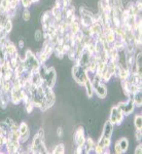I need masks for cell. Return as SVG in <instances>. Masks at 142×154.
Listing matches in <instances>:
<instances>
[{"mask_svg": "<svg viewBox=\"0 0 142 154\" xmlns=\"http://www.w3.org/2000/svg\"><path fill=\"white\" fill-rule=\"evenodd\" d=\"M22 18H23V20L25 22H28L30 21V19H31V14H30L29 9L25 8L23 12H22Z\"/></svg>", "mask_w": 142, "mask_h": 154, "instance_id": "obj_18", "label": "cell"}, {"mask_svg": "<svg viewBox=\"0 0 142 154\" xmlns=\"http://www.w3.org/2000/svg\"><path fill=\"white\" fill-rule=\"evenodd\" d=\"M6 60V53H5V49L2 45H0V65L5 62Z\"/></svg>", "mask_w": 142, "mask_h": 154, "instance_id": "obj_17", "label": "cell"}, {"mask_svg": "<svg viewBox=\"0 0 142 154\" xmlns=\"http://www.w3.org/2000/svg\"><path fill=\"white\" fill-rule=\"evenodd\" d=\"M73 142L77 146H84L86 142V138H84V130L83 126H78L76 128L75 133L73 135Z\"/></svg>", "mask_w": 142, "mask_h": 154, "instance_id": "obj_8", "label": "cell"}, {"mask_svg": "<svg viewBox=\"0 0 142 154\" xmlns=\"http://www.w3.org/2000/svg\"><path fill=\"white\" fill-rule=\"evenodd\" d=\"M4 122H5L6 125L9 126V128H11V125L14 123V119L11 118V117H6L5 119H4Z\"/></svg>", "mask_w": 142, "mask_h": 154, "instance_id": "obj_20", "label": "cell"}, {"mask_svg": "<svg viewBox=\"0 0 142 154\" xmlns=\"http://www.w3.org/2000/svg\"><path fill=\"white\" fill-rule=\"evenodd\" d=\"M53 153L54 154H64L65 153V145H64L63 143L57 144V145L54 147Z\"/></svg>", "mask_w": 142, "mask_h": 154, "instance_id": "obj_14", "label": "cell"}, {"mask_svg": "<svg viewBox=\"0 0 142 154\" xmlns=\"http://www.w3.org/2000/svg\"><path fill=\"white\" fill-rule=\"evenodd\" d=\"M116 106H118V108L123 112L124 116L131 115L136 108V106H135V104H134L133 99L132 98H129V100L127 102H119Z\"/></svg>", "mask_w": 142, "mask_h": 154, "instance_id": "obj_4", "label": "cell"}, {"mask_svg": "<svg viewBox=\"0 0 142 154\" xmlns=\"http://www.w3.org/2000/svg\"><path fill=\"white\" fill-rule=\"evenodd\" d=\"M134 125H135L136 130L141 131V128H142V115L141 114H136L135 118H134Z\"/></svg>", "mask_w": 142, "mask_h": 154, "instance_id": "obj_15", "label": "cell"}, {"mask_svg": "<svg viewBox=\"0 0 142 154\" xmlns=\"http://www.w3.org/2000/svg\"><path fill=\"white\" fill-rule=\"evenodd\" d=\"M109 121L114 125H121L124 121V114L118 108V106H113L110 110V116H109Z\"/></svg>", "mask_w": 142, "mask_h": 154, "instance_id": "obj_5", "label": "cell"}, {"mask_svg": "<svg viewBox=\"0 0 142 154\" xmlns=\"http://www.w3.org/2000/svg\"><path fill=\"white\" fill-rule=\"evenodd\" d=\"M97 144L100 145L101 147H103L104 149H107V148H109V146H110V144H111V139H108V138H105V137L101 136Z\"/></svg>", "mask_w": 142, "mask_h": 154, "instance_id": "obj_12", "label": "cell"}, {"mask_svg": "<svg viewBox=\"0 0 142 154\" xmlns=\"http://www.w3.org/2000/svg\"><path fill=\"white\" fill-rule=\"evenodd\" d=\"M42 79H43L44 85L53 88L54 86L56 85V82H57V71H56V69H55L53 66L49 67V68H47V70H46V74H44V76Z\"/></svg>", "mask_w": 142, "mask_h": 154, "instance_id": "obj_3", "label": "cell"}, {"mask_svg": "<svg viewBox=\"0 0 142 154\" xmlns=\"http://www.w3.org/2000/svg\"><path fill=\"white\" fill-rule=\"evenodd\" d=\"M19 133H20V143L21 144L26 143L30 136V130H29V126L27 125V122L23 121V122L19 125Z\"/></svg>", "mask_w": 142, "mask_h": 154, "instance_id": "obj_6", "label": "cell"}, {"mask_svg": "<svg viewBox=\"0 0 142 154\" xmlns=\"http://www.w3.org/2000/svg\"><path fill=\"white\" fill-rule=\"evenodd\" d=\"M84 86L86 88V93L88 98H92L94 95V88H93V83L90 79H87L86 82H84Z\"/></svg>", "mask_w": 142, "mask_h": 154, "instance_id": "obj_11", "label": "cell"}, {"mask_svg": "<svg viewBox=\"0 0 142 154\" xmlns=\"http://www.w3.org/2000/svg\"><path fill=\"white\" fill-rule=\"evenodd\" d=\"M31 152L32 153H49L44 145V139L35 135L31 143Z\"/></svg>", "mask_w": 142, "mask_h": 154, "instance_id": "obj_2", "label": "cell"}, {"mask_svg": "<svg viewBox=\"0 0 142 154\" xmlns=\"http://www.w3.org/2000/svg\"><path fill=\"white\" fill-rule=\"evenodd\" d=\"M71 74L72 77H73L74 81L77 82L80 85H84L86 80L88 79V76H87V72L86 69L80 67L79 65H73V67L71 68Z\"/></svg>", "mask_w": 142, "mask_h": 154, "instance_id": "obj_1", "label": "cell"}, {"mask_svg": "<svg viewBox=\"0 0 142 154\" xmlns=\"http://www.w3.org/2000/svg\"><path fill=\"white\" fill-rule=\"evenodd\" d=\"M63 135H64L63 128H57V136H58L59 138H62Z\"/></svg>", "mask_w": 142, "mask_h": 154, "instance_id": "obj_24", "label": "cell"}, {"mask_svg": "<svg viewBox=\"0 0 142 154\" xmlns=\"http://www.w3.org/2000/svg\"><path fill=\"white\" fill-rule=\"evenodd\" d=\"M44 38V33L41 31L40 29L36 30L35 33H34V40H35L37 43H39V42H41L42 39Z\"/></svg>", "mask_w": 142, "mask_h": 154, "instance_id": "obj_16", "label": "cell"}, {"mask_svg": "<svg viewBox=\"0 0 142 154\" xmlns=\"http://www.w3.org/2000/svg\"><path fill=\"white\" fill-rule=\"evenodd\" d=\"M93 83V88H94V93H96V95L98 98L100 99H105L108 94L107 91V86L104 85L102 82H92Z\"/></svg>", "mask_w": 142, "mask_h": 154, "instance_id": "obj_7", "label": "cell"}, {"mask_svg": "<svg viewBox=\"0 0 142 154\" xmlns=\"http://www.w3.org/2000/svg\"><path fill=\"white\" fill-rule=\"evenodd\" d=\"M114 152H115L116 154H121V153H124L123 151H121V149L119 148V146H118V143L114 144Z\"/></svg>", "mask_w": 142, "mask_h": 154, "instance_id": "obj_22", "label": "cell"}, {"mask_svg": "<svg viewBox=\"0 0 142 154\" xmlns=\"http://www.w3.org/2000/svg\"><path fill=\"white\" fill-rule=\"evenodd\" d=\"M3 30L6 32L7 34L11 33V30H12V22H11V20H8V21L6 22V24L3 26Z\"/></svg>", "mask_w": 142, "mask_h": 154, "instance_id": "obj_19", "label": "cell"}, {"mask_svg": "<svg viewBox=\"0 0 142 154\" xmlns=\"http://www.w3.org/2000/svg\"><path fill=\"white\" fill-rule=\"evenodd\" d=\"M113 128H114V125H112V123H111L109 120H107L106 122L104 123L102 136L105 137V138L111 139V136H112V134H113Z\"/></svg>", "mask_w": 142, "mask_h": 154, "instance_id": "obj_9", "label": "cell"}, {"mask_svg": "<svg viewBox=\"0 0 142 154\" xmlns=\"http://www.w3.org/2000/svg\"><path fill=\"white\" fill-rule=\"evenodd\" d=\"M39 0H32V3H35V2H38Z\"/></svg>", "mask_w": 142, "mask_h": 154, "instance_id": "obj_25", "label": "cell"}, {"mask_svg": "<svg viewBox=\"0 0 142 154\" xmlns=\"http://www.w3.org/2000/svg\"><path fill=\"white\" fill-rule=\"evenodd\" d=\"M116 143L118 144L119 148L121 149V151H123V152H126V151L128 150V148H129V141H128V139H127V138L119 139V140Z\"/></svg>", "mask_w": 142, "mask_h": 154, "instance_id": "obj_13", "label": "cell"}, {"mask_svg": "<svg viewBox=\"0 0 142 154\" xmlns=\"http://www.w3.org/2000/svg\"><path fill=\"white\" fill-rule=\"evenodd\" d=\"M133 99V102L135 104L136 108H140L141 105H142V93H141V89H138L135 94L132 97Z\"/></svg>", "mask_w": 142, "mask_h": 154, "instance_id": "obj_10", "label": "cell"}, {"mask_svg": "<svg viewBox=\"0 0 142 154\" xmlns=\"http://www.w3.org/2000/svg\"><path fill=\"white\" fill-rule=\"evenodd\" d=\"M135 138H136V141H137V142H141V138H142V136H141V131L136 130V131H135Z\"/></svg>", "mask_w": 142, "mask_h": 154, "instance_id": "obj_21", "label": "cell"}, {"mask_svg": "<svg viewBox=\"0 0 142 154\" xmlns=\"http://www.w3.org/2000/svg\"><path fill=\"white\" fill-rule=\"evenodd\" d=\"M141 152H142V145L140 143L139 145L136 146V149H135V151H134V153H135V154H141Z\"/></svg>", "mask_w": 142, "mask_h": 154, "instance_id": "obj_23", "label": "cell"}]
</instances>
